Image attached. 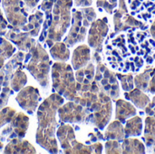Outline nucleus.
Wrapping results in <instances>:
<instances>
[{
  "label": "nucleus",
  "mask_w": 155,
  "mask_h": 154,
  "mask_svg": "<svg viewBox=\"0 0 155 154\" xmlns=\"http://www.w3.org/2000/svg\"><path fill=\"white\" fill-rule=\"evenodd\" d=\"M116 5L117 0H97V5L99 7H104L108 13H112Z\"/></svg>",
  "instance_id": "nucleus-4"
},
{
  "label": "nucleus",
  "mask_w": 155,
  "mask_h": 154,
  "mask_svg": "<svg viewBox=\"0 0 155 154\" xmlns=\"http://www.w3.org/2000/svg\"><path fill=\"white\" fill-rule=\"evenodd\" d=\"M76 1V4L77 5H84V6H86V5H90L92 4V1L93 0H75Z\"/></svg>",
  "instance_id": "nucleus-5"
},
{
  "label": "nucleus",
  "mask_w": 155,
  "mask_h": 154,
  "mask_svg": "<svg viewBox=\"0 0 155 154\" xmlns=\"http://www.w3.org/2000/svg\"><path fill=\"white\" fill-rule=\"evenodd\" d=\"M142 128V123L139 118L131 120L127 125V133L130 134H139Z\"/></svg>",
  "instance_id": "nucleus-3"
},
{
  "label": "nucleus",
  "mask_w": 155,
  "mask_h": 154,
  "mask_svg": "<svg viewBox=\"0 0 155 154\" xmlns=\"http://www.w3.org/2000/svg\"><path fill=\"white\" fill-rule=\"evenodd\" d=\"M117 117L124 120L125 118H127L130 115H133L135 113V110L134 107H132V105H130L129 103H125L123 101H120L117 103Z\"/></svg>",
  "instance_id": "nucleus-2"
},
{
  "label": "nucleus",
  "mask_w": 155,
  "mask_h": 154,
  "mask_svg": "<svg viewBox=\"0 0 155 154\" xmlns=\"http://www.w3.org/2000/svg\"><path fill=\"white\" fill-rule=\"evenodd\" d=\"M107 25L106 19L104 20H97L93 24V27L91 30V37L89 36V43L93 46H100L102 44V39L106 35Z\"/></svg>",
  "instance_id": "nucleus-1"
}]
</instances>
